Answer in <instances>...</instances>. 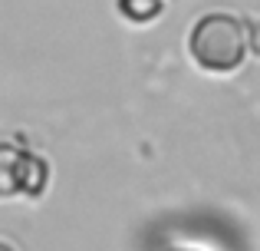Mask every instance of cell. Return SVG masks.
Instances as JSON below:
<instances>
[{
  "mask_svg": "<svg viewBox=\"0 0 260 251\" xmlns=\"http://www.w3.org/2000/svg\"><path fill=\"white\" fill-rule=\"evenodd\" d=\"M247 26L234 13H204L188 37L194 63L208 73H231L244 63L247 53Z\"/></svg>",
  "mask_w": 260,
  "mask_h": 251,
  "instance_id": "cell-1",
  "label": "cell"
},
{
  "mask_svg": "<svg viewBox=\"0 0 260 251\" xmlns=\"http://www.w3.org/2000/svg\"><path fill=\"white\" fill-rule=\"evenodd\" d=\"M119 10L135 23H148L161 13V0H119Z\"/></svg>",
  "mask_w": 260,
  "mask_h": 251,
  "instance_id": "cell-2",
  "label": "cell"
},
{
  "mask_svg": "<svg viewBox=\"0 0 260 251\" xmlns=\"http://www.w3.org/2000/svg\"><path fill=\"white\" fill-rule=\"evenodd\" d=\"M250 50H254L257 57H260V20H257L254 26H250Z\"/></svg>",
  "mask_w": 260,
  "mask_h": 251,
  "instance_id": "cell-3",
  "label": "cell"
},
{
  "mask_svg": "<svg viewBox=\"0 0 260 251\" xmlns=\"http://www.w3.org/2000/svg\"><path fill=\"white\" fill-rule=\"evenodd\" d=\"M165 251H198V248H188V245H175V248H165Z\"/></svg>",
  "mask_w": 260,
  "mask_h": 251,
  "instance_id": "cell-4",
  "label": "cell"
},
{
  "mask_svg": "<svg viewBox=\"0 0 260 251\" xmlns=\"http://www.w3.org/2000/svg\"><path fill=\"white\" fill-rule=\"evenodd\" d=\"M0 251H13V248H10V245H4V248H0Z\"/></svg>",
  "mask_w": 260,
  "mask_h": 251,
  "instance_id": "cell-5",
  "label": "cell"
}]
</instances>
